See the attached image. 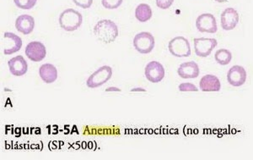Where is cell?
<instances>
[{"mask_svg": "<svg viewBox=\"0 0 253 160\" xmlns=\"http://www.w3.org/2000/svg\"><path fill=\"white\" fill-rule=\"evenodd\" d=\"M95 38L104 44H111L118 38L119 32L116 23L111 20H101L94 27Z\"/></svg>", "mask_w": 253, "mask_h": 160, "instance_id": "1", "label": "cell"}, {"mask_svg": "<svg viewBox=\"0 0 253 160\" xmlns=\"http://www.w3.org/2000/svg\"><path fill=\"white\" fill-rule=\"evenodd\" d=\"M83 21V17L80 12L74 9H67L61 13L59 25L67 32H74L80 28Z\"/></svg>", "mask_w": 253, "mask_h": 160, "instance_id": "2", "label": "cell"}, {"mask_svg": "<svg viewBox=\"0 0 253 160\" xmlns=\"http://www.w3.org/2000/svg\"><path fill=\"white\" fill-rule=\"evenodd\" d=\"M168 49L170 53L177 58L189 57L192 53L189 41L181 36L171 39L168 44Z\"/></svg>", "mask_w": 253, "mask_h": 160, "instance_id": "3", "label": "cell"}, {"mask_svg": "<svg viewBox=\"0 0 253 160\" xmlns=\"http://www.w3.org/2000/svg\"><path fill=\"white\" fill-rule=\"evenodd\" d=\"M156 45L154 36L148 32H142L134 37L133 46L138 53L147 54L152 52Z\"/></svg>", "mask_w": 253, "mask_h": 160, "instance_id": "4", "label": "cell"}, {"mask_svg": "<svg viewBox=\"0 0 253 160\" xmlns=\"http://www.w3.org/2000/svg\"><path fill=\"white\" fill-rule=\"evenodd\" d=\"M112 69L108 65H104L99 68L95 72L91 74L87 79V87L89 88H96L107 83L112 78Z\"/></svg>", "mask_w": 253, "mask_h": 160, "instance_id": "5", "label": "cell"}, {"mask_svg": "<svg viewBox=\"0 0 253 160\" xmlns=\"http://www.w3.org/2000/svg\"><path fill=\"white\" fill-rule=\"evenodd\" d=\"M193 42L196 55L201 58H206L210 56L218 45V42L215 38H194Z\"/></svg>", "mask_w": 253, "mask_h": 160, "instance_id": "6", "label": "cell"}, {"mask_svg": "<svg viewBox=\"0 0 253 160\" xmlns=\"http://www.w3.org/2000/svg\"><path fill=\"white\" fill-rule=\"evenodd\" d=\"M196 27L200 32L215 33L218 31L215 17L210 13L199 15L196 20Z\"/></svg>", "mask_w": 253, "mask_h": 160, "instance_id": "7", "label": "cell"}, {"mask_svg": "<svg viewBox=\"0 0 253 160\" xmlns=\"http://www.w3.org/2000/svg\"><path fill=\"white\" fill-rule=\"evenodd\" d=\"M144 75L148 81L152 83H158L164 79L166 70L161 63L157 61H151L147 64L144 69Z\"/></svg>", "mask_w": 253, "mask_h": 160, "instance_id": "8", "label": "cell"}, {"mask_svg": "<svg viewBox=\"0 0 253 160\" xmlns=\"http://www.w3.org/2000/svg\"><path fill=\"white\" fill-rule=\"evenodd\" d=\"M2 44L3 45V53L5 55H11L20 51L22 47V40L13 32H4Z\"/></svg>", "mask_w": 253, "mask_h": 160, "instance_id": "9", "label": "cell"}, {"mask_svg": "<svg viewBox=\"0 0 253 160\" xmlns=\"http://www.w3.org/2000/svg\"><path fill=\"white\" fill-rule=\"evenodd\" d=\"M26 55L33 62H40L46 58V47L41 42H31L26 48Z\"/></svg>", "mask_w": 253, "mask_h": 160, "instance_id": "10", "label": "cell"}, {"mask_svg": "<svg viewBox=\"0 0 253 160\" xmlns=\"http://www.w3.org/2000/svg\"><path fill=\"white\" fill-rule=\"evenodd\" d=\"M247 70L241 65H234L227 73V81L232 87H242L247 82Z\"/></svg>", "mask_w": 253, "mask_h": 160, "instance_id": "11", "label": "cell"}, {"mask_svg": "<svg viewBox=\"0 0 253 160\" xmlns=\"http://www.w3.org/2000/svg\"><path fill=\"white\" fill-rule=\"evenodd\" d=\"M221 26L224 31H231L235 29L240 21V15L236 9L233 8H227L222 12Z\"/></svg>", "mask_w": 253, "mask_h": 160, "instance_id": "12", "label": "cell"}, {"mask_svg": "<svg viewBox=\"0 0 253 160\" xmlns=\"http://www.w3.org/2000/svg\"><path fill=\"white\" fill-rule=\"evenodd\" d=\"M177 74L182 79H195L199 76V64L194 61L184 62L179 65Z\"/></svg>", "mask_w": 253, "mask_h": 160, "instance_id": "13", "label": "cell"}, {"mask_svg": "<svg viewBox=\"0 0 253 160\" xmlns=\"http://www.w3.org/2000/svg\"><path fill=\"white\" fill-rule=\"evenodd\" d=\"M9 71L13 76H22L27 72L28 70V64L23 56H15L14 58H10L8 62Z\"/></svg>", "mask_w": 253, "mask_h": 160, "instance_id": "14", "label": "cell"}, {"mask_svg": "<svg viewBox=\"0 0 253 160\" xmlns=\"http://www.w3.org/2000/svg\"><path fill=\"white\" fill-rule=\"evenodd\" d=\"M34 18L29 15H21L15 21V28L24 35H29L34 30Z\"/></svg>", "mask_w": 253, "mask_h": 160, "instance_id": "15", "label": "cell"}, {"mask_svg": "<svg viewBox=\"0 0 253 160\" xmlns=\"http://www.w3.org/2000/svg\"><path fill=\"white\" fill-rule=\"evenodd\" d=\"M199 88L203 92H219L221 89V83L217 76L206 75L200 80Z\"/></svg>", "mask_w": 253, "mask_h": 160, "instance_id": "16", "label": "cell"}, {"mask_svg": "<svg viewBox=\"0 0 253 160\" xmlns=\"http://www.w3.org/2000/svg\"><path fill=\"white\" fill-rule=\"evenodd\" d=\"M39 75L42 81L46 84H51L58 79V70L52 64H44L39 69Z\"/></svg>", "mask_w": 253, "mask_h": 160, "instance_id": "17", "label": "cell"}, {"mask_svg": "<svg viewBox=\"0 0 253 160\" xmlns=\"http://www.w3.org/2000/svg\"><path fill=\"white\" fill-rule=\"evenodd\" d=\"M135 17L140 22H146L152 17V9L147 3H140L135 9Z\"/></svg>", "mask_w": 253, "mask_h": 160, "instance_id": "18", "label": "cell"}, {"mask_svg": "<svg viewBox=\"0 0 253 160\" xmlns=\"http://www.w3.org/2000/svg\"><path fill=\"white\" fill-rule=\"evenodd\" d=\"M214 58L215 61L220 65H227L232 60V53L226 49H220L216 51Z\"/></svg>", "mask_w": 253, "mask_h": 160, "instance_id": "19", "label": "cell"}, {"mask_svg": "<svg viewBox=\"0 0 253 160\" xmlns=\"http://www.w3.org/2000/svg\"><path fill=\"white\" fill-rule=\"evenodd\" d=\"M38 0H14L15 5L21 9H31L36 5Z\"/></svg>", "mask_w": 253, "mask_h": 160, "instance_id": "20", "label": "cell"}, {"mask_svg": "<svg viewBox=\"0 0 253 160\" xmlns=\"http://www.w3.org/2000/svg\"><path fill=\"white\" fill-rule=\"evenodd\" d=\"M104 8L107 9H115L121 5L123 0H102L101 1Z\"/></svg>", "mask_w": 253, "mask_h": 160, "instance_id": "21", "label": "cell"}, {"mask_svg": "<svg viewBox=\"0 0 253 160\" xmlns=\"http://www.w3.org/2000/svg\"><path fill=\"white\" fill-rule=\"evenodd\" d=\"M179 91L181 92H198L199 88L196 87L195 85L190 82H183L179 85Z\"/></svg>", "mask_w": 253, "mask_h": 160, "instance_id": "22", "label": "cell"}, {"mask_svg": "<svg viewBox=\"0 0 253 160\" xmlns=\"http://www.w3.org/2000/svg\"><path fill=\"white\" fill-rule=\"evenodd\" d=\"M156 5L161 9H167L170 8L174 3V0H156Z\"/></svg>", "mask_w": 253, "mask_h": 160, "instance_id": "23", "label": "cell"}, {"mask_svg": "<svg viewBox=\"0 0 253 160\" xmlns=\"http://www.w3.org/2000/svg\"><path fill=\"white\" fill-rule=\"evenodd\" d=\"M73 2L82 9H89L92 5L93 0H73Z\"/></svg>", "mask_w": 253, "mask_h": 160, "instance_id": "24", "label": "cell"}, {"mask_svg": "<svg viewBox=\"0 0 253 160\" xmlns=\"http://www.w3.org/2000/svg\"><path fill=\"white\" fill-rule=\"evenodd\" d=\"M106 92H121L120 88H116V87H110L106 89Z\"/></svg>", "mask_w": 253, "mask_h": 160, "instance_id": "25", "label": "cell"}, {"mask_svg": "<svg viewBox=\"0 0 253 160\" xmlns=\"http://www.w3.org/2000/svg\"><path fill=\"white\" fill-rule=\"evenodd\" d=\"M131 92H146L145 89L142 88H132L131 89Z\"/></svg>", "mask_w": 253, "mask_h": 160, "instance_id": "26", "label": "cell"}, {"mask_svg": "<svg viewBox=\"0 0 253 160\" xmlns=\"http://www.w3.org/2000/svg\"><path fill=\"white\" fill-rule=\"evenodd\" d=\"M217 3H226L229 0H214Z\"/></svg>", "mask_w": 253, "mask_h": 160, "instance_id": "27", "label": "cell"}]
</instances>
